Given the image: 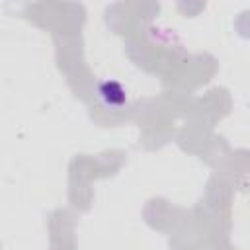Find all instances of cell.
I'll return each instance as SVG.
<instances>
[{
    "mask_svg": "<svg viewBox=\"0 0 250 250\" xmlns=\"http://www.w3.org/2000/svg\"><path fill=\"white\" fill-rule=\"evenodd\" d=\"M100 94L102 98L105 100L107 105H119L125 102V96H123V90L117 82H104L100 86Z\"/></svg>",
    "mask_w": 250,
    "mask_h": 250,
    "instance_id": "6da1fadb",
    "label": "cell"
}]
</instances>
